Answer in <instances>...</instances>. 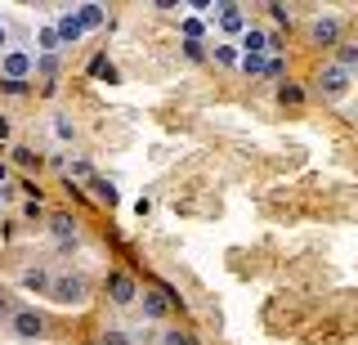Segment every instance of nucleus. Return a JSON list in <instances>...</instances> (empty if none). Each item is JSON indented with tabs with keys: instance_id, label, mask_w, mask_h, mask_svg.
I'll return each mask as SVG.
<instances>
[{
	"instance_id": "obj_16",
	"label": "nucleus",
	"mask_w": 358,
	"mask_h": 345,
	"mask_svg": "<svg viewBox=\"0 0 358 345\" xmlns=\"http://www.w3.org/2000/svg\"><path fill=\"white\" fill-rule=\"evenodd\" d=\"M90 72H94V76H99V81H117V68H112V63L103 59V54H99V59H94V63H90Z\"/></svg>"
},
{
	"instance_id": "obj_6",
	"label": "nucleus",
	"mask_w": 358,
	"mask_h": 345,
	"mask_svg": "<svg viewBox=\"0 0 358 345\" xmlns=\"http://www.w3.org/2000/svg\"><path fill=\"white\" fill-rule=\"evenodd\" d=\"M54 31H59L63 45H76V41L85 36V27H81V18H76V9H72V14H63L59 23H54Z\"/></svg>"
},
{
	"instance_id": "obj_14",
	"label": "nucleus",
	"mask_w": 358,
	"mask_h": 345,
	"mask_svg": "<svg viewBox=\"0 0 358 345\" xmlns=\"http://www.w3.org/2000/svg\"><path fill=\"white\" fill-rule=\"evenodd\" d=\"M264 68H268L264 54H242V72L246 76H264Z\"/></svg>"
},
{
	"instance_id": "obj_20",
	"label": "nucleus",
	"mask_w": 358,
	"mask_h": 345,
	"mask_svg": "<svg viewBox=\"0 0 358 345\" xmlns=\"http://www.w3.org/2000/svg\"><path fill=\"white\" fill-rule=\"evenodd\" d=\"M278 99H282V104H300V99H305V90H300V85H282V90H278Z\"/></svg>"
},
{
	"instance_id": "obj_8",
	"label": "nucleus",
	"mask_w": 358,
	"mask_h": 345,
	"mask_svg": "<svg viewBox=\"0 0 358 345\" xmlns=\"http://www.w3.org/2000/svg\"><path fill=\"white\" fill-rule=\"evenodd\" d=\"M264 50H268V31L246 27V31H242V54H264Z\"/></svg>"
},
{
	"instance_id": "obj_33",
	"label": "nucleus",
	"mask_w": 358,
	"mask_h": 345,
	"mask_svg": "<svg viewBox=\"0 0 358 345\" xmlns=\"http://www.w3.org/2000/svg\"><path fill=\"white\" fill-rule=\"evenodd\" d=\"M5 180H9V166H5V162H0V188H5Z\"/></svg>"
},
{
	"instance_id": "obj_7",
	"label": "nucleus",
	"mask_w": 358,
	"mask_h": 345,
	"mask_svg": "<svg viewBox=\"0 0 358 345\" xmlns=\"http://www.w3.org/2000/svg\"><path fill=\"white\" fill-rule=\"evenodd\" d=\"M313 41H318V45H336V41H341V23H336V18H318V23H313Z\"/></svg>"
},
{
	"instance_id": "obj_22",
	"label": "nucleus",
	"mask_w": 358,
	"mask_h": 345,
	"mask_svg": "<svg viewBox=\"0 0 358 345\" xmlns=\"http://www.w3.org/2000/svg\"><path fill=\"white\" fill-rule=\"evenodd\" d=\"M99 345H130V337H126V332H117V328H108V332H103V341H99Z\"/></svg>"
},
{
	"instance_id": "obj_28",
	"label": "nucleus",
	"mask_w": 358,
	"mask_h": 345,
	"mask_svg": "<svg viewBox=\"0 0 358 345\" xmlns=\"http://www.w3.org/2000/svg\"><path fill=\"white\" fill-rule=\"evenodd\" d=\"M184 54H188V59H201L206 50H201V41H188V45H184Z\"/></svg>"
},
{
	"instance_id": "obj_29",
	"label": "nucleus",
	"mask_w": 358,
	"mask_h": 345,
	"mask_svg": "<svg viewBox=\"0 0 358 345\" xmlns=\"http://www.w3.org/2000/svg\"><path fill=\"white\" fill-rule=\"evenodd\" d=\"M166 345H193V341H188L184 332H166Z\"/></svg>"
},
{
	"instance_id": "obj_1",
	"label": "nucleus",
	"mask_w": 358,
	"mask_h": 345,
	"mask_svg": "<svg viewBox=\"0 0 358 345\" xmlns=\"http://www.w3.org/2000/svg\"><path fill=\"white\" fill-rule=\"evenodd\" d=\"M50 296L59 300V305H81V300H85V278H81V274H67V278H54Z\"/></svg>"
},
{
	"instance_id": "obj_2",
	"label": "nucleus",
	"mask_w": 358,
	"mask_h": 345,
	"mask_svg": "<svg viewBox=\"0 0 358 345\" xmlns=\"http://www.w3.org/2000/svg\"><path fill=\"white\" fill-rule=\"evenodd\" d=\"M350 81H354V76L345 72V68H336V63H327V68L318 72V90L327 94V99H341L345 90H350Z\"/></svg>"
},
{
	"instance_id": "obj_11",
	"label": "nucleus",
	"mask_w": 358,
	"mask_h": 345,
	"mask_svg": "<svg viewBox=\"0 0 358 345\" xmlns=\"http://www.w3.org/2000/svg\"><path fill=\"white\" fill-rule=\"evenodd\" d=\"M50 229H54V238H76V220L72 216H63V211H59V216H50Z\"/></svg>"
},
{
	"instance_id": "obj_19",
	"label": "nucleus",
	"mask_w": 358,
	"mask_h": 345,
	"mask_svg": "<svg viewBox=\"0 0 358 345\" xmlns=\"http://www.w3.org/2000/svg\"><path fill=\"white\" fill-rule=\"evenodd\" d=\"M94 197H99V202H108V206H112V202H117V188H112L108 180H94Z\"/></svg>"
},
{
	"instance_id": "obj_26",
	"label": "nucleus",
	"mask_w": 358,
	"mask_h": 345,
	"mask_svg": "<svg viewBox=\"0 0 358 345\" xmlns=\"http://www.w3.org/2000/svg\"><path fill=\"white\" fill-rule=\"evenodd\" d=\"M67 175H76V180H90V166H85V162H72V166H67Z\"/></svg>"
},
{
	"instance_id": "obj_4",
	"label": "nucleus",
	"mask_w": 358,
	"mask_h": 345,
	"mask_svg": "<svg viewBox=\"0 0 358 345\" xmlns=\"http://www.w3.org/2000/svg\"><path fill=\"white\" fill-rule=\"evenodd\" d=\"M9 328H14V337H22V341H36L45 332V323H41V314H31V309H18V314L9 318Z\"/></svg>"
},
{
	"instance_id": "obj_24",
	"label": "nucleus",
	"mask_w": 358,
	"mask_h": 345,
	"mask_svg": "<svg viewBox=\"0 0 358 345\" xmlns=\"http://www.w3.org/2000/svg\"><path fill=\"white\" fill-rule=\"evenodd\" d=\"M54 135H59V139H72V121H67V117H54Z\"/></svg>"
},
{
	"instance_id": "obj_15",
	"label": "nucleus",
	"mask_w": 358,
	"mask_h": 345,
	"mask_svg": "<svg viewBox=\"0 0 358 345\" xmlns=\"http://www.w3.org/2000/svg\"><path fill=\"white\" fill-rule=\"evenodd\" d=\"M336 68L354 72L358 68V45H341V50H336Z\"/></svg>"
},
{
	"instance_id": "obj_12",
	"label": "nucleus",
	"mask_w": 358,
	"mask_h": 345,
	"mask_svg": "<svg viewBox=\"0 0 358 345\" xmlns=\"http://www.w3.org/2000/svg\"><path fill=\"white\" fill-rule=\"evenodd\" d=\"M76 18H81V27H103V5H81Z\"/></svg>"
},
{
	"instance_id": "obj_30",
	"label": "nucleus",
	"mask_w": 358,
	"mask_h": 345,
	"mask_svg": "<svg viewBox=\"0 0 358 345\" xmlns=\"http://www.w3.org/2000/svg\"><path fill=\"white\" fill-rule=\"evenodd\" d=\"M0 318H14V314H9V300H5V296H0Z\"/></svg>"
},
{
	"instance_id": "obj_23",
	"label": "nucleus",
	"mask_w": 358,
	"mask_h": 345,
	"mask_svg": "<svg viewBox=\"0 0 358 345\" xmlns=\"http://www.w3.org/2000/svg\"><path fill=\"white\" fill-rule=\"evenodd\" d=\"M268 14H273V18H278V23H291V9L282 5V0H273V5H268Z\"/></svg>"
},
{
	"instance_id": "obj_25",
	"label": "nucleus",
	"mask_w": 358,
	"mask_h": 345,
	"mask_svg": "<svg viewBox=\"0 0 358 345\" xmlns=\"http://www.w3.org/2000/svg\"><path fill=\"white\" fill-rule=\"evenodd\" d=\"M36 68H41V76H59V63H54V54H45Z\"/></svg>"
},
{
	"instance_id": "obj_13",
	"label": "nucleus",
	"mask_w": 358,
	"mask_h": 345,
	"mask_svg": "<svg viewBox=\"0 0 358 345\" xmlns=\"http://www.w3.org/2000/svg\"><path fill=\"white\" fill-rule=\"evenodd\" d=\"M22 283H27L31 287V292H50V274H45V269H27V274H22Z\"/></svg>"
},
{
	"instance_id": "obj_10",
	"label": "nucleus",
	"mask_w": 358,
	"mask_h": 345,
	"mask_svg": "<svg viewBox=\"0 0 358 345\" xmlns=\"http://www.w3.org/2000/svg\"><path fill=\"white\" fill-rule=\"evenodd\" d=\"M166 309H171V300H166L162 292H148V296H143V314H148V318H166Z\"/></svg>"
},
{
	"instance_id": "obj_5",
	"label": "nucleus",
	"mask_w": 358,
	"mask_h": 345,
	"mask_svg": "<svg viewBox=\"0 0 358 345\" xmlns=\"http://www.w3.org/2000/svg\"><path fill=\"white\" fill-rule=\"evenodd\" d=\"M0 68H5V81H22V76H27L31 68H36V63H31V59H27L22 50H5V59H0Z\"/></svg>"
},
{
	"instance_id": "obj_17",
	"label": "nucleus",
	"mask_w": 358,
	"mask_h": 345,
	"mask_svg": "<svg viewBox=\"0 0 358 345\" xmlns=\"http://www.w3.org/2000/svg\"><path fill=\"white\" fill-rule=\"evenodd\" d=\"M14 162H18V166H27V171H36V166H41V153H31V148H14Z\"/></svg>"
},
{
	"instance_id": "obj_18",
	"label": "nucleus",
	"mask_w": 358,
	"mask_h": 345,
	"mask_svg": "<svg viewBox=\"0 0 358 345\" xmlns=\"http://www.w3.org/2000/svg\"><path fill=\"white\" fill-rule=\"evenodd\" d=\"M36 41H41V50H45V54L63 45V41H59V31H54V27H41V36H36Z\"/></svg>"
},
{
	"instance_id": "obj_27",
	"label": "nucleus",
	"mask_w": 358,
	"mask_h": 345,
	"mask_svg": "<svg viewBox=\"0 0 358 345\" xmlns=\"http://www.w3.org/2000/svg\"><path fill=\"white\" fill-rule=\"evenodd\" d=\"M264 76H282V59H278V54H273V59H268V68H264Z\"/></svg>"
},
{
	"instance_id": "obj_9",
	"label": "nucleus",
	"mask_w": 358,
	"mask_h": 345,
	"mask_svg": "<svg viewBox=\"0 0 358 345\" xmlns=\"http://www.w3.org/2000/svg\"><path fill=\"white\" fill-rule=\"evenodd\" d=\"M220 23H224V31H246L242 5H220Z\"/></svg>"
},
{
	"instance_id": "obj_31",
	"label": "nucleus",
	"mask_w": 358,
	"mask_h": 345,
	"mask_svg": "<svg viewBox=\"0 0 358 345\" xmlns=\"http://www.w3.org/2000/svg\"><path fill=\"white\" fill-rule=\"evenodd\" d=\"M0 139H9V117H0Z\"/></svg>"
},
{
	"instance_id": "obj_32",
	"label": "nucleus",
	"mask_w": 358,
	"mask_h": 345,
	"mask_svg": "<svg viewBox=\"0 0 358 345\" xmlns=\"http://www.w3.org/2000/svg\"><path fill=\"white\" fill-rule=\"evenodd\" d=\"M5 45H9V31H5V27H0V54H5Z\"/></svg>"
},
{
	"instance_id": "obj_21",
	"label": "nucleus",
	"mask_w": 358,
	"mask_h": 345,
	"mask_svg": "<svg viewBox=\"0 0 358 345\" xmlns=\"http://www.w3.org/2000/svg\"><path fill=\"white\" fill-rule=\"evenodd\" d=\"M215 59H220V63H229V68H233V63H242V59H238V50H233V45H215Z\"/></svg>"
},
{
	"instance_id": "obj_3",
	"label": "nucleus",
	"mask_w": 358,
	"mask_h": 345,
	"mask_svg": "<svg viewBox=\"0 0 358 345\" xmlns=\"http://www.w3.org/2000/svg\"><path fill=\"white\" fill-rule=\"evenodd\" d=\"M108 296H112V305H130L139 296V287H134L130 274H108Z\"/></svg>"
}]
</instances>
